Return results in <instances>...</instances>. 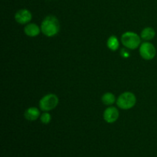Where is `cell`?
I'll use <instances>...</instances> for the list:
<instances>
[{"label":"cell","instance_id":"obj_1","mask_svg":"<svg viewBox=\"0 0 157 157\" xmlns=\"http://www.w3.org/2000/svg\"><path fill=\"white\" fill-rule=\"evenodd\" d=\"M41 31L47 37L55 36L60 31L59 20L54 15H48L41 22Z\"/></svg>","mask_w":157,"mask_h":157},{"label":"cell","instance_id":"obj_2","mask_svg":"<svg viewBox=\"0 0 157 157\" xmlns=\"http://www.w3.org/2000/svg\"><path fill=\"white\" fill-rule=\"evenodd\" d=\"M121 42L127 48L134 50L140 46V37L135 32H127L121 36Z\"/></svg>","mask_w":157,"mask_h":157},{"label":"cell","instance_id":"obj_3","mask_svg":"<svg viewBox=\"0 0 157 157\" xmlns=\"http://www.w3.org/2000/svg\"><path fill=\"white\" fill-rule=\"evenodd\" d=\"M136 103V98L132 92H124L118 97L117 104L118 107L123 110H129L135 106Z\"/></svg>","mask_w":157,"mask_h":157},{"label":"cell","instance_id":"obj_4","mask_svg":"<svg viewBox=\"0 0 157 157\" xmlns=\"http://www.w3.org/2000/svg\"><path fill=\"white\" fill-rule=\"evenodd\" d=\"M59 99L58 96L54 94H48L43 97L39 101V107L42 111L48 112L52 110L58 106Z\"/></svg>","mask_w":157,"mask_h":157},{"label":"cell","instance_id":"obj_5","mask_svg":"<svg viewBox=\"0 0 157 157\" xmlns=\"http://www.w3.org/2000/svg\"><path fill=\"white\" fill-rule=\"evenodd\" d=\"M140 55L144 59L150 61L156 56V51L154 45L150 42H144L140 46Z\"/></svg>","mask_w":157,"mask_h":157},{"label":"cell","instance_id":"obj_6","mask_svg":"<svg viewBox=\"0 0 157 157\" xmlns=\"http://www.w3.org/2000/svg\"><path fill=\"white\" fill-rule=\"evenodd\" d=\"M32 15L28 9H22L17 11L15 15V19L18 23L21 25L28 24L32 20Z\"/></svg>","mask_w":157,"mask_h":157},{"label":"cell","instance_id":"obj_7","mask_svg":"<svg viewBox=\"0 0 157 157\" xmlns=\"http://www.w3.org/2000/svg\"><path fill=\"white\" fill-rule=\"evenodd\" d=\"M119 110L114 107H109L104 110V119L108 124H113L116 122L119 118Z\"/></svg>","mask_w":157,"mask_h":157},{"label":"cell","instance_id":"obj_8","mask_svg":"<svg viewBox=\"0 0 157 157\" xmlns=\"http://www.w3.org/2000/svg\"><path fill=\"white\" fill-rule=\"evenodd\" d=\"M24 117L27 121H35L38 119L39 117H41L40 111L36 107H29L25 111Z\"/></svg>","mask_w":157,"mask_h":157},{"label":"cell","instance_id":"obj_9","mask_svg":"<svg viewBox=\"0 0 157 157\" xmlns=\"http://www.w3.org/2000/svg\"><path fill=\"white\" fill-rule=\"evenodd\" d=\"M24 32L29 37H36L41 32V28L38 27L35 23H29L25 27Z\"/></svg>","mask_w":157,"mask_h":157},{"label":"cell","instance_id":"obj_10","mask_svg":"<svg viewBox=\"0 0 157 157\" xmlns=\"http://www.w3.org/2000/svg\"><path fill=\"white\" fill-rule=\"evenodd\" d=\"M156 35V32H155L154 29L153 28L147 27L145 29H143V31L141 32V38L144 40L146 41H150V40L153 39L155 37Z\"/></svg>","mask_w":157,"mask_h":157},{"label":"cell","instance_id":"obj_11","mask_svg":"<svg viewBox=\"0 0 157 157\" xmlns=\"http://www.w3.org/2000/svg\"><path fill=\"white\" fill-rule=\"evenodd\" d=\"M107 45L110 50L113 51V52L117 51L120 47V42L118 41V38L116 36H114V35H111L107 39Z\"/></svg>","mask_w":157,"mask_h":157},{"label":"cell","instance_id":"obj_12","mask_svg":"<svg viewBox=\"0 0 157 157\" xmlns=\"http://www.w3.org/2000/svg\"><path fill=\"white\" fill-rule=\"evenodd\" d=\"M101 100H102L103 104L107 106H110L116 102L115 95L113 94L110 93V92H107V93L104 94L102 98H101Z\"/></svg>","mask_w":157,"mask_h":157},{"label":"cell","instance_id":"obj_13","mask_svg":"<svg viewBox=\"0 0 157 157\" xmlns=\"http://www.w3.org/2000/svg\"><path fill=\"white\" fill-rule=\"evenodd\" d=\"M40 119H41V122L44 124H48L51 122L52 121V116L49 113L45 112V113H42L40 117Z\"/></svg>","mask_w":157,"mask_h":157}]
</instances>
